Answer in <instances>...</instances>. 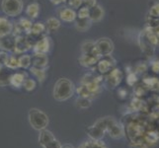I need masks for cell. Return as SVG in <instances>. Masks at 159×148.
<instances>
[{
    "label": "cell",
    "mask_w": 159,
    "mask_h": 148,
    "mask_svg": "<svg viewBox=\"0 0 159 148\" xmlns=\"http://www.w3.org/2000/svg\"><path fill=\"white\" fill-rule=\"evenodd\" d=\"M75 22V28L79 32H86L90 29L92 21L89 18H77L74 20Z\"/></svg>",
    "instance_id": "18"
},
{
    "label": "cell",
    "mask_w": 159,
    "mask_h": 148,
    "mask_svg": "<svg viewBox=\"0 0 159 148\" xmlns=\"http://www.w3.org/2000/svg\"><path fill=\"white\" fill-rule=\"evenodd\" d=\"M59 17L62 21L65 22H73L76 17H77V14L73 10L70 8H62L59 11Z\"/></svg>",
    "instance_id": "16"
},
{
    "label": "cell",
    "mask_w": 159,
    "mask_h": 148,
    "mask_svg": "<svg viewBox=\"0 0 159 148\" xmlns=\"http://www.w3.org/2000/svg\"><path fill=\"white\" fill-rule=\"evenodd\" d=\"M19 25H20V27H21V29H22V30H24V31H26L27 33H28V34L31 32L32 26H33L32 22L29 21V20H27V19H21L20 22H19Z\"/></svg>",
    "instance_id": "31"
},
{
    "label": "cell",
    "mask_w": 159,
    "mask_h": 148,
    "mask_svg": "<svg viewBox=\"0 0 159 148\" xmlns=\"http://www.w3.org/2000/svg\"><path fill=\"white\" fill-rule=\"evenodd\" d=\"M144 83L153 90H158L159 89V80L157 78H146L144 79Z\"/></svg>",
    "instance_id": "30"
},
{
    "label": "cell",
    "mask_w": 159,
    "mask_h": 148,
    "mask_svg": "<svg viewBox=\"0 0 159 148\" xmlns=\"http://www.w3.org/2000/svg\"><path fill=\"white\" fill-rule=\"evenodd\" d=\"M146 65L145 64H142V66H141V64H139L138 67H136V71H138L139 73H141V72H144V71L146 70Z\"/></svg>",
    "instance_id": "43"
},
{
    "label": "cell",
    "mask_w": 159,
    "mask_h": 148,
    "mask_svg": "<svg viewBox=\"0 0 159 148\" xmlns=\"http://www.w3.org/2000/svg\"><path fill=\"white\" fill-rule=\"evenodd\" d=\"M75 104H76V107L79 109H87L91 106V99L80 97L76 100Z\"/></svg>",
    "instance_id": "25"
},
{
    "label": "cell",
    "mask_w": 159,
    "mask_h": 148,
    "mask_svg": "<svg viewBox=\"0 0 159 148\" xmlns=\"http://www.w3.org/2000/svg\"><path fill=\"white\" fill-rule=\"evenodd\" d=\"M4 65L6 67L10 68V69H16L19 67V61L18 58H16L14 56H8L7 59L5 60Z\"/></svg>",
    "instance_id": "27"
},
{
    "label": "cell",
    "mask_w": 159,
    "mask_h": 148,
    "mask_svg": "<svg viewBox=\"0 0 159 148\" xmlns=\"http://www.w3.org/2000/svg\"><path fill=\"white\" fill-rule=\"evenodd\" d=\"M105 12L100 5H95L94 7L89 8V19L92 22H100L103 18Z\"/></svg>",
    "instance_id": "14"
},
{
    "label": "cell",
    "mask_w": 159,
    "mask_h": 148,
    "mask_svg": "<svg viewBox=\"0 0 159 148\" xmlns=\"http://www.w3.org/2000/svg\"><path fill=\"white\" fill-rule=\"evenodd\" d=\"M2 11L10 17H16L23 11V1L22 0H2Z\"/></svg>",
    "instance_id": "3"
},
{
    "label": "cell",
    "mask_w": 159,
    "mask_h": 148,
    "mask_svg": "<svg viewBox=\"0 0 159 148\" xmlns=\"http://www.w3.org/2000/svg\"><path fill=\"white\" fill-rule=\"evenodd\" d=\"M95 47L100 56H110L114 51V43L108 38H101L95 42Z\"/></svg>",
    "instance_id": "6"
},
{
    "label": "cell",
    "mask_w": 159,
    "mask_h": 148,
    "mask_svg": "<svg viewBox=\"0 0 159 148\" xmlns=\"http://www.w3.org/2000/svg\"><path fill=\"white\" fill-rule=\"evenodd\" d=\"M16 43V37L12 34L7 35L5 37L0 38V48L3 49L4 52H12L14 51Z\"/></svg>",
    "instance_id": "10"
},
{
    "label": "cell",
    "mask_w": 159,
    "mask_h": 148,
    "mask_svg": "<svg viewBox=\"0 0 159 148\" xmlns=\"http://www.w3.org/2000/svg\"><path fill=\"white\" fill-rule=\"evenodd\" d=\"M30 71L34 74L36 77L39 79L40 82H43L46 78V70L43 68H37V67H31L30 68Z\"/></svg>",
    "instance_id": "24"
},
{
    "label": "cell",
    "mask_w": 159,
    "mask_h": 148,
    "mask_svg": "<svg viewBox=\"0 0 159 148\" xmlns=\"http://www.w3.org/2000/svg\"><path fill=\"white\" fill-rule=\"evenodd\" d=\"M151 67H152V70L154 71V72H156V73L159 72V61L158 60H156V61H154L152 63Z\"/></svg>",
    "instance_id": "42"
},
{
    "label": "cell",
    "mask_w": 159,
    "mask_h": 148,
    "mask_svg": "<svg viewBox=\"0 0 159 148\" xmlns=\"http://www.w3.org/2000/svg\"><path fill=\"white\" fill-rule=\"evenodd\" d=\"M131 108H133L134 111H140L142 108V101H140L139 99L135 98L131 101Z\"/></svg>",
    "instance_id": "34"
},
{
    "label": "cell",
    "mask_w": 159,
    "mask_h": 148,
    "mask_svg": "<svg viewBox=\"0 0 159 148\" xmlns=\"http://www.w3.org/2000/svg\"><path fill=\"white\" fill-rule=\"evenodd\" d=\"M83 3L85 4V7L87 8H92V7H94L95 5H97L96 0H83Z\"/></svg>",
    "instance_id": "40"
},
{
    "label": "cell",
    "mask_w": 159,
    "mask_h": 148,
    "mask_svg": "<svg viewBox=\"0 0 159 148\" xmlns=\"http://www.w3.org/2000/svg\"><path fill=\"white\" fill-rule=\"evenodd\" d=\"M134 92H135V94L138 95V96H141L142 94H144V91L142 90V88H141L140 86L136 87V88H135V90H134Z\"/></svg>",
    "instance_id": "44"
},
{
    "label": "cell",
    "mask_w": 159,
    "mask_h": 148,
    "mask_svg": "<svg viewBox=\"0 0 159 148\" xmlns=\"http://www.w3.org/2000/svg\"><path fill=\"white\" fill-rule=\"evenodd\" d=\"M106 132L114 139H120L125 134V128L113 117H110Z\"/></svg>",
    "instance_id": "5"
},
{
    "label": "cell",
    "mask_w": 159,
    "mask_h": 148,
    "mask_svg": "<svg viewBox=\"0 0 159 148\" xmlns=\"http://www.w3.org/2000/svg\"><path fill=\"white\" fill-rule=\"evenodd\" d=\"M83 3V0H68V5L71 8H78Z\"/></svg>",
    "instance_id": "39"
},
{
    "label": "cell",
    "mask_w": 159,
    "mask_h": 148,
    "mask_svg": "<svg viewBox=\"0 0 159 148\" xmlns=\"http://www.w3.org/2000/svg\"><path fill=\"white\" fill-rule=\"evenodd\" d=\"M98 60H99V57L92 56V54H82V56L79 58V62L84 67H91L98 62Z\"/></svg>",
    "instance_id": "17"
},
{
    "label": "cell",
    "mask_w": 159,
    "mask_h": 148,
    "mask_svg": "<svg viewBox=\"0 0 159 148\" xmlns=\"http://www.w3.org/2000/svg\"><path fill=\"white\" fill-rule=\"evenodd\" d=\"M86 131H87V134H88L90 139H94V140H102L104 135L106 133V131L96 123L89 127Z\"/></svg>",
    "instance_id": "12"
},
{
    "label": "cell",
    "mask_w": 159,
    "mask_h": 148,
    "mask_svg": "<svg viewBox=\"0 0 159 148\" xmlns=\"http://www.w3.org/2000/svg\"><path fill=\"white\" fill-rule=\"evenodd\" d=\"M23 87L27 91H33L36 88V82L33 79H25L23 83Z\"/></svg>",
    "instance_id": "32"
},
{
    "label": "cell",
    "mask_w": 159,
    "mask_h": 148,
    "mask_svg": "<svg viewBox=\"0 0 159 148\" xmlns=\"http://www.w3.org/2000/svg\"><path fill=\"white\" fill-rule=\"evenodd\" d=\"M23 31L21 29V27H20V25H19V23H16L13 27H12V33H11V34H12L13 36H15L16 38L17 37H19L20 35H21V32Z\"/></svg>",
    "instance_id": "38"
},
{
    "label": "cell",
    "mask_w": 159,
    "mask_h": 148,
    "mask_svg": "<svg viewBox=\"0 0 159 148\" xmlns=\"http://www.w3.org/2000/svg\"><path fill=\"white\" fill-rule=\"evenodd\" d=\"M158 134L156 132H148L145 136V140L148 143H154V142L158 140Z\"/></svg>",
    "instance_id": "33"
},
{
    "label": "cell",
    "mask_w": 159,
    "mask_h": 148,
    "mask_svg": "<svg viewBox=\"0 0 159 148\" xmlns=\"http://www.w3.org/2000/svg\"><path fill=\"white\" fill-rule=\"evenodd\" d=\"M60 27V22L57 18H50L47 20L46 23V30L48 32H53L57 31Z\"/></svg>",
    "instance_id": "23"
},
{
    "label": "cell",
    "mask_w": 159,
    "mask_h": 148,
    "mask_svg": "<svg viewBox=\"0 0 159 148\" xmlns=\"http://www.w3.org/2000/svg\"><path fill=\"white\" fill-rule=\"evenodd\" d=\"M119 95L122 98H125V95H127V91H125V89H120L119 90Z\"/></svg>",
    "instance_id": "45"
},
{
    "label": "cell",
    "mask_w": 159,
    "mask_h": 148,
    "mask_svg": "<svg viewBox=\"0 0 159 148\" xmlns=\"http://www.w3.org/2000/svg\"><path fill=\"white\" fill-rule=\"evenodd\" d=\"M78 148H107V146L102 140L89 139L82 142Z\"/></svg>",
    "instance_id": "19"
},
{
    "label": "cell",
    "mask_w": 159,
    "mask_h": 148,
    "mask_svg": "<svg viewBox=\"0 0 159 148\" xmlns=\"http://www.w3.org/2000/svg\"><path fill=\"white\" fill-rule=\"evenodd\" d=\"M12 23L6 18L0 17V38L10 35L12 33Z\"/></svg>",
    "instance_id": "15"
},
{
    "label": "cell",
    "mask_w": 159,
    "mask_h": 148,
    "mask_svg": "<svg viewBox=\"0 0 159 148\" xmlns=\"http://www.w3.org/2000/svg\"><path fill=\"white\" fill-rule=\"evenodd\" d=\"M122 79H123L122 71L118 68L113 69L111 72L107 75V77L105 78L106 85L109 87V88L114 89V88H116L120 82H122Z\"/></svg>",
    "instance_id": "7"
},
{
    "label": "cell",
    "mask_w": 159,
    "mask_h": 148,
    "mask_svg": "<svg viewBox=\"0 0 159 148\" xmlns=\"http://www.w3.org/2000/svg\"><path fill=\"white\" fill-rule=\"evenodd\" d=\"M1 67H3V64H2L1 62H0V68H1Z\"/></svg>",
    "instance_id": "49"
},
{
    "label": "cell",
    "mask_w": 159,
    "mask_h": 148,
    "mask_svg": "<svg viewBox=\"0 0 159 148\" xmlns=\"http://www.w3.org/2000/svg\"><path fill=\"white\" fill-rule=\"evenodd\" d=\"M46 31V26L43 23H35L32 26L31 32L32 34H36V35H42L43 32Z\"/></svg>",
    "instance_id": "29"
},
{
    "label": "cell",
    "mask_w": 159,
    "mask_h": 148,
    "mask_svg": "<svg viewBox=\"0 0 159 148\" xmlns=\"http://www.w3.org/2000/svg\"><path fill=\"white\" fill-rule=\"evenodd\" d=\"M136 81H138V77H136V75L134 73H129L128 75V78H127V82L129 86H134Z\"/></svg>",
    "instance_id": "37"
},
{
    "label": "cell",
    "mask_w": 159,
    "mask_h": 148,
    "mask_svg": "<svg viewBox=\"0 0 159 148\" xmlns=\"http://www.w3.org/2000/svg\"><path fill=\"white\" fill-rule=\"evenodd\" d=\"M75 92L74 84L67 78L58 79L53 87V98L58 102H63L70 99Z\"/></svg>",
    "instance_id": "1"
},
{
    "label": "cell",
    "mask_w": 159,
    "mask_h": 148,
    "mask_svg": "<svg viewBox=\"0 0 159 148\" xmlns=\"http://www.w3.org/2000/svg\"><path fill=\"white\" fill-rule=\"evenodd\" d=\"M115 64V60L112 58V56H105L103 58L99 59L97 62V67L98 70L100 71L101 73H107L108 71H110Z\"/></svg>",
    "instance_id": "9"
},
{
    "label": "cell",
    "mask_w": 159,
    "mask_h": 148,
    "mask_svg": "<svg viewBox=\"0 0 159 148\" xmlns=\"http://www.w3.org/2000/svg\"><path fill=\"white\" fill-rule=\"evenodd\" d=\"M51 47H52V42H51L50 38L43 37L42 39L34 46V51H35V52L47 53L51 51Z\"/></svg>",
    "instance_id": "11"
},
{
    "label": "cell",
    "mask_w": 159,
    "mask_h": 148,
    "mask_svg": "<svg viewBox=\"0 0 159 148\" xmlns=\"http://www.w3.org/2000/svg\"><path fill=\"white\" fill-rule=\"evenodd\" d=\"M26 13L27 15L29 16V17L35 19L38 17V15L40 13V5L38 2H33L31 4H29L28 6H27V9H26Z\"/></svg>",
    "instance_id": "22"
},
{
    "label": "cell",
    "mask_w": 159,
    "mask_h": 148,
    "mask_svg": "<svg viewBox=\"0 0 159 148\" xmlns=\"http://www.w3.org/2000/svg\"><path fill=\"white\" fill-rule=\"evenodd\" d=\"M12 73L6 67L0 68V87H5L10 84V78Z\"/></svg>",
    "instance_id": "20"
},
{
    "label": "cell",
    "mask_w": 159,
    "mask_h": 148,
    "mask_svg": "<svg viewBox=\"0 0 159 148\" xmlns=\"http://www.w3.org/2000/svg\"><path fill=\"white\" fill-rule=\"evenodd\" d=\"M18 61H19V67L29 68L31 65V56L25 54V56H22L18 58Z\"/></svg>",
    "instance_id": "28"
},
{
    "label": "cell",
    "mask_w": 159,
    "mask_h": 148,
    "mask_svg": "<svg viewBox=\"0 0 159 148\" xmlns=\"http://www.w3.org/2000/svg\"><path fill=\"white\" fill-rule=\"evenodd\" d=\"M157 45L159 46V37H157Z\"/></svg>",
    "instance_id": "48"
},
{
    "label": "cell",
    "mask_w": 159,
    "mask_h": 148,
    "mask_svg": "<svg viewBox=\"0 0 159 148\" xmlns=\"http://www.w3.org/2000/svg\"><path fill=\"white\" fill-rule=\"evenodd\" d=\"M66 0H51V2L52 3V4H54V5H58V4H60V3H63V2H65Z\"/></svg>",
    "instance_id": "46"
},
{
    "label": "cell",
    "mask_w": 159,
    "mask_h": 148,
    "mask_svg": "<svg viewBox=\"0 0 159 148\" xmlns=\"http://www.w3.org/2000/svg\"><path fill=\"white\" fill-rule=\"evenodd\" d=\"M48 63V58L46 53L36 52L34 56H31V64H33V67L45 69Z\"/></svg>",
    "instance_id": "8"
},
{
    "label": "cell",
    "mask_w": 159,
    "mask_h": 148,
    "mask_svg": "<svg viewBox=\"0 0 159 148\" xmlns=\"http://www.w3.org/2000/svg\"><path fill=\"white\" fill-rule=\"evenodd\" d=\"M39 142L43 148H61V143L54 137L53 133L48 129H43L40 131Z\"/></svg>",
    "instance_id": "4"
},
{
    "label": "cell",
    "mask_w": 159,
    "mask_h": 148,
    "mask_svg": "<svg viewBox=\"0 0 159 148\" xmlns=\"http://www.w3.org/2000/svg\"><path fill=\"white\" fill-rule=\"evenodd\" d=\"M76 92H77V94L80 96V97H83V98H88V99H92L94 98V96L92 95V93L87 89V87L85 85H80V87H78L77 90H76Z\"/></svg>",
    "instance_id": "26"
},
{
    "label": "cell",
    "mask_w": 159,
    "mask_h": 148,
    "mask_svg": "<svg viewBox=\"0 0 159 148\" xmlns=\"http://www.w3.org/2000/svg\"><path fill=\"white\" fill-rule=\"evenodd\" d=\"M149 14L153 18H159V2L155 3L151 7L150 11H149Z\"/></svg>",
    "instance_id": "35"
},
{
    "label": "cell",
    "mask_w": 159,
    "mask_h": 148,
    "mask_svg": "<svg viewBox=\"0 0 159 148\" xmlns=\"http://www.w3.org/2000/svg\"><path fill=\"white\" fill-rule=\"evenodd\" d=\"M25 76L26 74L24 73H14L11 75L10 78V84L13 85L16 88H20V87L23 86V83L25 81Z\"/></svg>",
    "instance_id": "21"
},
{
    "label": "cell",
    "mask_w": 159,
    "mask_h": 148,
    "mask_svg": "<svg viewBox=\"0 0 159 148\" xmlns=\"http://www.w3.org/2000/svg\"><path fill=\"white\" fill-rule=\"evenodd\" d=\"M28 119L31 127L38 131L46 129L48 123H50V119H48V114L37 108L30 109L28 114Z\"/></svg>",
    "instance_id": "2"
},
{
    "label": "cell",
    "mask_w": 159,
    "mask_h": 148,
    "mask_svg": "<svg viewBox=\"0 0 159 148\" xmlns=\"http://www.w3.org/2000/svg\"><path fill=\"white\" fill-rule=\"evenodd\" d=\"M8 56H7V53L5 52H0V62H1L2 64L5 63V60L7 59Z\"/></svg>",
    "instance_id": "41"
},
{
    "label": "cell",
    "mask_w": 159,
    "mask_h": 148,
    "mask_svg": "<svg viewBox=\"0 0 159 148\" xmlns=\"http://www.w3.org/2000/svg\"><path fill=\"white\" fill-rule=\"evenodd\" d=\"M31 45L29 43L28 40H27V37H22L19 36L16 38V43H15V47H14V52L17 53H22L24 52L29 51L31 48Z\"/></svg>",
    "instance_id": "13"
},
{
    "label": "cell",
    "mask_w": 159,
    "mask_h": 148,
    "mask_svg": "<svg viewBox=\"0 0 159 148\" xmlns=\"http://www.w3.org/2000/svg\"><path fill=\"white\" fill-rule=\"evenodd\" d=\"M78 18H89V8L83 7L79 10V12L77 13Z\"/></svg>",
    "instance_id": "36"
},
{
    "label": "cell",
    "mask_w": 159,
    "mask_h": 148,
    "mask_svg": "<svg viewBox=\"0 0 159 148\" xmlns=\"http://www.w3.org/2000/svg\"><path fill=\"white\" fill-rule=\"evenodd\" d=\"M61 148H75V147L72 146V145H70V144H65V145H62Z\"/></svg>",
    "instance_id": "47"
}]
</instances>
